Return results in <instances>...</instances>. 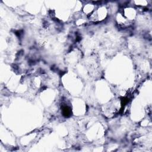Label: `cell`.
Here are the masks:
<instances>
[{
    "label": "cell",
    "mask_w": 152,
    "mask_h": 152,
    "mask_svg": "<svg viewBox=\"0 0 152 152\" xmlns=\"http://www.w3.org/2000/svg\"><path fill=\"white\" fill-rule=\"evenodd\" d=\"M107 15V10L105 7H100L93 11L90 16V19L93 21H100L104 20Z\"/></svg>",
    "instance_id": "6da1fadb"
},
{
    "label": "cell",
    "mask_w": 152,
    "mask_h": 152,
    "mask_svg": "<svg viewBox=\"0 0 152 152\" xmlns=\"http://www.w3.org/2000/svg\"><path fill=\"white\" fill-rule=\"evenodd\" d=\"M116 20L117 22V24L121 27L125 28L129 26L132 21L128 20L123 14H118L116 17Z\"/></svg>",
    "instance_id": "7a4b0ae2"
},
{
    "label": "cell",
    "mask_w": 152,
    "mask_h": 152,
    "mask_svg": "<svg viewBox=\"0 0 152 152\" xmlns=\"http://www.w3.org/2000/svg\"><path fill=\"white\" fill-rule=\"evenodd\" d=\"M93 9H94V5L92 4H87L86 5L84 8V11L86 14H91L92 12L93 11Z\"/></svg>",
    "instance_id": "3957f363"
},
{
    "label": "cell",
    "mask_w": 152,
    "mask_h": 152,
    "mask_svg": "<svg viewBox=\"0 0 152 152\" xmlns=\"http://www.w3.org/2000/svg\"><path fill=\"white\" fill-rule=\"evenodd\" d=\"M62 112L65 116H69L71 113V108L68 106H64L62 108Z\"/></svg>",
    "instance_id": "277c9868"
}]
</instances>
